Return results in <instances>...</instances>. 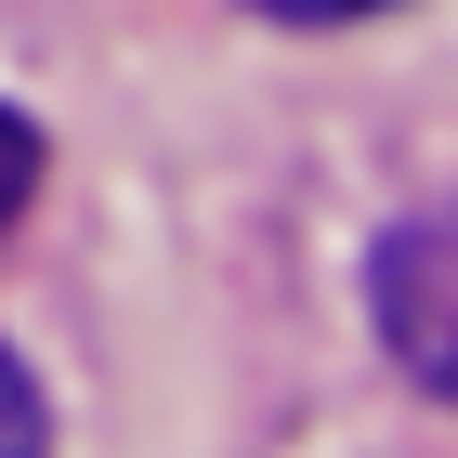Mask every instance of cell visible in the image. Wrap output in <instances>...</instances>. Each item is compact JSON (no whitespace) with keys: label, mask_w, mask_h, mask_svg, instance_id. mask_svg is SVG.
<instances>
[{"label":"cell","mask_w":458,"mask_h":458,"mask_svg":"<svg viewBox=\"0 0 458 458\" xmlns=\"http://www.w3.org/2000/svg\"><path fill=\"white\" fill-rule=\"evenodd\" d=\"M445 262H458L445 210H420V223H393V236H380V341H393V367H406L420 393L458 380V341H445Z\"/></svg>","instance_id":"6da1fadb"},{"label":"cell","mask_w":458,"mask_h":458,"mask_svg":"<svg viewBox=\"0 0 458 458\" xmlns=\"http://www.w3.org/2000/svg\"><path fill=\"white\" fill-rule=\"evenodd\" d=\"M0 458H53V420H39V380L13 367V341H0Z\"/></svg>","instance_id":"7a4b0ae2"},{"label":"cell","mask_w":458,"mask_h":458,"mask_svg":"<svg viewBox=\"0 0 458 458\" xmlns=\"http://www.w3.org/2000/svg\"><path fill=\"white\" fill-rule=\"evenodd\" d=\"M27 197H39V131H27L13 106H0V236L27 223Z\"/></svg>","instance_id":"3957f363"},{"label":"cell","mask_w":458,"mask_h":458,"mask_svg":"<svg viewBox=\"0 0 458 458\" xmlns=\"http://www.w3.org/2000/svg\"><path fill=\"white\" fill-rule=\"evenodd\" d=\"M249 13H276V27H353V13H393V0H249Z\"/></svg>","instance_id":"277c9868"}]
</instances>
